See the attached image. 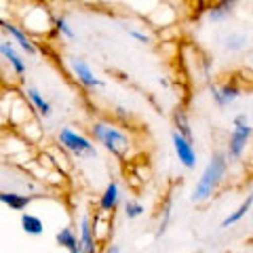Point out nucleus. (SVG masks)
Returning a JSON list of instances; mask_svg holds the SVG:
<instances>
[{
	"mask_svg": "<svg viewBox=\"0 0 253 253\" xmlns=\"http://www.w3.org/2000/svg\"><path fill=\"white\" fill-rule=\"evenodd\" d=\"M19 93L23 95V97L28 99V104L32 106V110H34V114L41 118V121H44V118H51L53 116V104L49 99L42 95V91H38L36 86H21Z\"/></svg>",
	"mask_w": 253,
	"mask_h": 253,
	"instance_id": "nucleus-9",
	"label": "nucleus"
},
{
	"mask_svg": "<svg viewBox=\"0 0 253 253\" xmlns=\"http://www.w3.org/2000/svg\"><path fill=\"white\" fill-rule=\"evenodd\" d=\"M243 93V86L236 84L234 81L221 83V84H211V99L215 101L217 108H226L230 106L232 101H236Z\"/></svg>",
	"mask_w": 253,
	"mask_h": 253,
	"instance_id": "nucleus-12",
	"label": "nucleus"
},
{
	"mask_svg": "<svg viewBox=\"0 0 253 253\" xmlns=\"http://www.w3.org/2000/svg\"><path fill=\"white\" fill-rule=\"evenodd\" d=\"M44 135L42 133V126L38 125V121H32V123H26L21 126V137L26 144H36L38 139Z\"/></svg>",
	"mask_w": 253,
	"mask_h": 253,
	"instance_id": "nucleus-23",
	"label": "nucleus"
},
{
	"mask_svg": "<svg viewBox=\"0 0 253 253\" xmlns=\"http://www.w3.org/2000/svg\"><path fill=\"white\" fill-rule=\"evenodd\" d=\"M32 201H34V194L28 192H15V190H2L0 192V203L6 205L11 211H26Z\"/></svg>",
	"mask_w": 253,
	"mask_h": 253,
	"instance_id": "nucleus-16",
	"label": "nucleus"
},
{
	"mask_svg": "<svg viewBox=\"0 0 253 253\" xmlns=\"http://www.w3.org/2000/svg\"><path fill=\"white\" fill-rule=\"evenodd\" d=\"M101 253H121V247H118L116 243H110V245L101 247Z\"/></svg>",
	"mask_w": 253,
	"mask_h": 253,
	"instance_id": "nucleus-26",
	"label": "nucleus"
},
{
	"mask_svg": "<svg viewBox=\"0 0 253 253\" xmlns=\"http://www.w3.org/2000/svg\"><path fill=\"white\" fill-rule=\"evenodd\" d=\"M78 236H81L83 253H101V245L95 239V230H93V215L89 211H84L81 219H78Z\"/></svg>",
	"mask_w": 253,
	"mask_h": 253,
	"instance_id": "nucleus-11",
	"label": "nucleus"
},
{
	"mask_svg": "<svg viewBox=\"0 0 253 253\" xmlns=\"http://www.w3.org/2000/svg\"><path fill=\"white\" fill-rule=\"evenodd\" d=\"M226 175H228V154L217 150V152H213L209 156L205 169L201 171V177L196 179V184L192 188V194H190L192 203L209 201L211 196L219 190V186L226 181Z\"/></svg>",
	"mask_w": 253,
	"mask_h": 253,
	"instance_id": "nucleus-2",
	"label": "nucleus"
},
{
	"mask_svg": "<svg viewBox=\"0 0 253 253\" xmlns=\"http://www.w3.org/2000/svg\"><path fill=\"white\" fill-rule=\"evenodd\" d=\"M112 226H114V219H112V213H104V211H95L93 213V230H95V239L97 243L104 247V245H110L112 241Z\"/></svg>",
	"mask_w": 253,
	"mask_h": 253,
	"instance_id": "nucleus-13",
	"label": "nucleus"
},
{
	"mask_svg": "<svg viewBox=\"0 0 253 253\" xmlns=\"http://www.w3.org/2000/svg\"><path fill=\"white\" fill-rule=\"evenodd\" d=\"M144 211H146L144 203L137 201V199H126L123 203V215H125V219H129V221L139 219L141 215H144Z\"/></svg>",
	"mask_w": 253,
	"mask_h": 253,
	"instance_id": "nucleus-22",
	"label": "nucleus"
},
{
	"mask_svg": "<svg viewBox=\"0 0 253 253\" xmlns=\"http://www.w3.org/2000/svg\"><path fill=\"white\" fill-rule=\"evenodd\" d=\"M2 32H4V36L11 38L13 44L19 46V51H23L28 55V57H36V55L41 53L38 44L32 41V36L19 26L17 21H2Z\"/></svg>",
	"mask_w": 253,
	"mask_h": 253,
	"instance_id": "nucleus-7",
	"label": "nucleus"
},
{
	"mask_svg": "<svg viewBox=\"0 0 253 253\" xmlns=\"http://www.w3.org/2000/svg\"><path fill=\"white\" fill-rule=\"evenodd\" d=\"M245 46H247V36H245L243 32H230V34L224 38V49L230 53H241Z\"/></svg>",
	"mask_w": 253,
	"mask_h": 253,
	"instance_id": "nucleus-21",
	"label": "nucleus"
},
{
	"mask_svg": "<svg viewBox=\"0 0 253 253\" xmlns=\"http://www.w3.org/2000/svg\"><path fill=\"white\" fill-rule=\"evenodd\" d=\"M26 13L19 21V26L28 32L30 36H49L55 32V17L53 11L46 4H26Z\"/></svg>",
	"mask_w": 253,
	"mask_h": 253,
	"instance_id": "nucleus-4",
	"label": "nucleus"
},
{
	"mask_svg": "<svg viewBox=\"0 0 253 253\" xmlns=\"http://www.w3.org/2000/svg\"><path fill=\"white\" fill-rule=\"evenodd\" d=\"M173 131H177L179 135H184L186 139L194 141V133H192V126H190V116H188V110L184 106H177L173 110Z\"/></svg>",
	"mask_w": 253,
	"mask_h": 253,
	"instance_id": "nucleus-17",
	"label": "nucleus"
},
{
	"mask_svg": "<svg viewBox=\"0 0 253 253\" xmlns=\"http://www.w3.org/2000/svg\"><path fill=\"white\" fill-rule=\"evenodd\" d=\"M234 2H213V4H209L207 9H205V17H207L209 21H224V19H228L230 15L234 13Z\"/></svg>",
	"mask_w": 253,
	"mask_h": 253,
	"instance_id": "nucleus-19",
	"label": "nucleus"
},
{
	"mask_svg": "<svg viewBox=\"0 0 253 253\" xmlns=\"http://www.w3.org/2000/svg\"><path fill=\"white\" fill-rule=\"evenodd\" d=\"M251 207H253V192H249L247 196H245V199L239 203V207H236L234 211H230L224 219H221V224H219V226H221V228L236 226V224H239V221H243V217L251 211Z\"/></svg>",
	"mask_w": 253,
	"mask_h": 253,
	"instance_id": "nucleus-18",
	"label": "nucleus"
},
{
	"mask_svg": "<svg viewBox=\"0 0 253 253\" xmlns=\"http://www.w3.org/2000/svg\"><path fill=\"white\" fill-rule=\"evenodd\" d=\"M55 243L61 249H66L68 253H83V245H81V236L74 230L72 226H63L55 232Z\"/></svg>",
	"mask_w": 253,
	"mask_h": 253,
	"instance_id": "nucleus-15",
	"label": "nucleus"
},
{
	"mask_svg": "<svg viewBox=\"0 0 253 253\" xmlns=\"http://www.w3.org/2000/svg\"><path fill=\"white\" fill-rule=\"evenodd\" d=\"M55 32L63 38H68V41H76V32L72 30V26H70L66 15H57V17H55Z\"/></svg>",
	"mask_w": 253,
	"mask_h": 253,
	"instance_id": "nucleus-24",
	"label": "nucleus"
},
{
	"mask_svg": "<svg viewBox=\"0 0 253 253\" xmlns=\"http://www.w3.org/2000/svg\"><path fill=\"white\" fill-rule=\"evenodd\" d=\"M171 144L175 150L177 161L181 163V167L186 169H194L196 167V150H194V141L186 139L184 135H179L177 131H171Z\"/></svg>",
	"mask_w": 253,
	"mask_h": 253,
	"instance_id": "nucleus-10",
	"label": "nucleus"
},
{
	"mask_svg": "<svg viewBox=\"0 0 253 253\" xmlns=\"http://www.w3.org/2000/svg\"><path fill=\"white\" fill-rule=\"evenodd\" d=\"M253 135V129L249 126V118L247 114H236L232 118V133L228 137V144H226V154L239 161V158L245 154V148H247L249 139Z\"/></svg>",
	"mask_w": 253,
	"mask_h": 253,
	"instance_id": "nucleus-5",
	"label": "nucleus"
},
{
	"mask_svg": "<svg viewBox=\"0 0 253 253\" xmlns=\"http://www.w3.org/2000/svg\"><path fill=\"white\" fill-rule=\"evenodd\" d=\"M55 144L66 154H70L72 158H78V161H86V158L97 156V146L93 144V139L74 131L72 126H61V129H57V133H55Z\"/></svg>",
	"mask_w": 253,
	"mask_h": 253,
	"instance_id": "nucleus-3",
	"label": "nucleus"
},
{
	"mask_svg": "<svg viewBox=\"0 0 253 253\" xmlns=\"http://www.w3.org/2000/svg\"><path fill=\"white\" fill-rule=\"evenodd\" d=\"M125 30H126V34H129L131 38H135L137 42H141V44H152V36H150L146 30H139V28H125Z\"/></svg>",
	"mask_w": 253,
	"mask_h": 253,
	"instance_id": "nucleus-25",
	"label": "nucleus"
},
{
	"mask_svg": "<svg viewBox=\"0 0 253 253\" xmlns=\"http://www.w3.org/2000/svg\"><path fill=\"white\" fill-rule=\"evenodd\" d=\"M89 137L118 161H129L133 156V150H135V144H133V137L129 133L106 118H95L89 125Z\"/></svg>",
	"mask_w": 253,
	"mask_h": 253,
	"instance_id": "nucleus-1",
	"label": "nucleus"
},
{
	"mask_svg": "<svg viewBox=\"0 0 253 253\" xmlns=\"http://www.w3.org/2000/svg\"><path fill=\"white\" fill-rule=\"evenodd\" d=\"M118 203H121V186L118 181H108L101 190L99 199H97V211H104V213H114Z\"/></svg>",
	"mask_w": 253,
	"mask_h": 253,
	"instance_id": "nucleus-14",
	"label": "nucleus"
},
{
	"mask_svg": "<svg viewBox=\"0 0 253 253\" xmlns=\"http://www.w3.org/2000/svg\"><path fill=\"white\" fill-rule=\"evenodd\" d=\"M68 68H70V74L74 76V81L83 86L84 91H97V89H104L106 83L95 74V70L91 68V63L86 61L84 57H74L68 59Z\"/></svg>",
	"mask_w": 253,
	"mask_h": 253,
	"instance_id": "nucleus-6",
	"label": "nucleus"
},
{
	"mask_svg": "<svg viewBox=\"0 0 253 253\" xmlns=\"http://www.w3.org/2000/svg\"><path fill=\"white\" fill-rule=\"evenodd\" d=\"M19 224H21V230L26 234H30V236L44 234V221L38 215H34V213H21Z\"/></svg>",
	"mask_w": 253,
	"mask_h": 253,
	"instance_id": "nucleus-20",
	"label": "nucleus"
},
{
	"mask_svg": "<svg viewBox=\"0 0 253 253\" xmlns=\"http://www.w3.org/2000/svg\"><path fill=\"white\" fill-rule=\"evenodd\" d=\"M0 55H2V63L4 66L11 68V72L15 74V78H21L26 76L28 72V63L23 59V55L15 49V44L9 36H2V41H0Z\"/></svg>",
	"mask_w": 253,
	"mask_h": 253,
	"instance_id": "nucleus-8",
	"label": "nucleus"
}]
</instances>
